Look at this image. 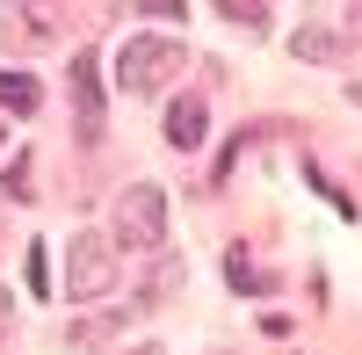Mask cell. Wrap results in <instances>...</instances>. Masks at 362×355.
Masks as SVG:
<instances>
[{"label":"cell","instance_id":"obj_7","mask_svg":"<svg viewBox=\"0 0 362 355\" xmlns=\"http://www.w3.org/2000/svg\"><path fill=\"white\" fill-rule=\"evenodd\" d=\"M334 51H341L334 29H305V37H297V58H334Z\"/></svg>","mask_w":362,"mask_h":355},{"label":"cell","instance_id":"obj_3","mask_svg":"<svg viewBox=\"0 0 362 355\" xmlns=\"http://www.w3.org/2000/svg\"><path fill=\"white\" fill-rule=\"evenodd\" d=\"M109 283H116L109 240H95V232H80V240H73V261H66V290H73V298H102Z\"/></svg>","mask_w":362,"mask_h":355},{"label":"cell","instance_id":"obj_2","mask_svg":"<svg viewBox=\"0 0 362 355\" xmlns=\"http://www.w3.org/2000/svg\"><path fill=\"white\" fill-rule=\"evenodd\" d=\"M116 240L124 247H160L167 240V196L153 182H138V189L116 196Z\"/></svg>","mask_w":362,"mask_h":355},{"label":"cell","instance_id":"obj_6","mask_svg":"<svg viewBox=\"0 0 362 355\" xmlns=\"http://www.w3.org/2000/svg\"><path fill=\"white\" fill-rule=\"evenodd\" d=\"M0 109L29 116V109H37V80H29V73H0Z\"/></svg>","mask_w":362,"mask_h":355},{"label":"cell","instance_id":"obj_1","mask_svg":"<svg viewBox=\"0 0 362 355\" xmlns=\"http://www.w3.org/2000/svg\"><path fill=\"white\" fill-rule=\"evenodd\" d=\"M116 73H124V95H153L167 73H181V44L174 37H131L124 58H116Z\"/></svg>","mask_w":362,"mask_h":355},{"label":"cell","instance_id":"obj_8","mask_svg":"<svg viewBox=\"0 0 362 355\" xmlns=\"http://www.w3.org/2000/svg\"><path fill=\"white\" fill-rule=\"evenodd\" d=\"M225 276H232V290H254V261H247V247L225 254Z\"/></svg>","mask_w":362,"mask_h":355},{"label":"cell","instance_id":"obj_4","mask_svg":"<svg viewBox=\"0 0 362 355\" xmlns=\"http://www.w3.org/2000/svg\"><path fill=\"white\" fill-rule=\"evenodd\" d=\"M73 116L87 138H102V87H95V66L87 58H73Z\"/></svg>","mask_w":362,"mask_h":355},{"label":"cell","instance_id":"obj_9","mask_svg":"<svg viewBox=\"0 0 362 355\" xmlns=\"http://www.w3.org/2000/svg\"><path fill=\"white\" fill-rule=\"evenodd\" d=\"M29 290H37V298L51 290V261H44V247H29Z\"/></svg>","mask_w":362,"mask_h":355},{"label":"cell","instance_id":"obj_5","mask_svg":"<svg viewBox=\"0 0 362 355\" xmlns=\"http://www.w3.org/2000/svg\"><path fill=\"white\" fill-rule=\"evenodd\" d=\"M203 131H210L203 102H196V95H181V102L167 109V145H181V153H196V145H203Z\"/></svg>","mask_w":362,"mask_h":355},{"label":"cell","instance_id":"obj_11","mask_svg":"<svg viewBox=\"0 0 362 355\" xmlns=\"http://www.w3.org/2000/svg\"><path fill=\"white\" fill-rule=\"evenodd\" d=\"M138 355H160V348H138Z\"/></svg>","mask_w":362,"mask_h":355},{"label":"cell","instance_id":"obj_10","mask_svg":"<svg viewBox=\"0 0 362 355\" xmlns=\"http://www.w3.org/2000/svg\"><path fill=\"white\" fill-rule=\"evenodd\" d=\"M8 312H15V305H8V290H0V334H8Z\"/></svg>","mask_w":362,"mask_h":355}]
</instances>
